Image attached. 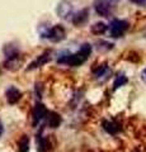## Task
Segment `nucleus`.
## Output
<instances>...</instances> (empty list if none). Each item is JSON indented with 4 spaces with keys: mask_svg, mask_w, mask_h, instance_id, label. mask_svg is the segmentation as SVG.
I'll use <instances>...</instances> for the list:
<instances>
[{
    "mask_svg": "<svg viewBox=\"0 0 146 152\" xmlns=\"http://www.w3.org/2000/svg\"><path fill=\"white\" fill-rule=\"evenodd\" d=\"M132 4L136 5H141V7H146V0H130Z\"/></svg>",
    "mask_w": 146,
    "mask_h": 152,
    "instance_id": "6ab92c4d",
    "label": "nucleus"
},
{
    "mask_svg": "<svg viewBox=\"0 0 146 152\" xmlns=\"http://www.w3.org/2000/svg\"><path fill=\"white\" fill-rule=\"evenodd\" d=\"M47 109L46 107L43 105V104H41V103H37L36 104V107L33 109V126H37V124H40V123L42 122L46 118V114H47Z\"/></svg>",
    "mask_w": 146,
    "mask_h": 152,
    "instance_id": "6e6552de",
    "label": "nucleus"
},
{
    "mask_svg": "<svg viewBox=\"0 0 146 152\" xmlns=\"http://www.w3.org/2000/svg\"><path fill=\"white\" fill-rule=\"evenodd\" d=\"M56 13L57 15L62 19H67V18H71L73 14H74V8H73V4L69 1V0H61L59 3L57 8H56Z\"/></svg>",
    "mask_w": 146,
    "mask_h": 152,
    "instance_id": "423d86ee",
    "label": "nucleus"
},
{
    "mask_svg": "<svg viewBox=\"0 0 146 152\" xmlns=\"http://www.w3.org/2000/svg\"><path fill=\"white\" fill-rule=\"evenodd\" d=\"M108 1H109V3L112 4V5H116V4H118V3L121 1V0H108Z\"/></svg>",
    "mask_w": 146,
    "mask_h": 152,
    "instance_id": "412c9836",
    "label": "nucleus"
},
{
    "mask_svg": "<svg viewBox=\"0 0 146 152\" xmlns=\"http://www.w3.org/2000/svg\"><path fill=\"white\" fill-rule=\"evenodd\" d=\"M51 58H52V56H51V51H46L43 52L42 55H40L34 61H32V62L28 65L27 70H33V69H37V67H41V66L46 65L47 62H50Z\"/></svg>",
    "mask_w": 146,
    "mask_h": 152,
    "instance_id": "0eeeda50",
    "label": "nucleus"
},
{
    "mask_svg": "<svg viewBox=\"0 0 146 152\" xmlns=\"http://www.w3.org/2000/svg\"><path fill=\"white\" fill-rule=\"evenodd\" d=\"M141 80L146 84V67L142 70V72H141Z\"/></svg>",
    "mask_w": 146,
    "mask_h": 152,
    "instance_id": "aec40b11",
    "label": "nucleus"
},
{
    "mask_svg": "<svg viewBox=\"0 0 146 152\" xmlns=\"http://www.w3.org/2000/svg\"><path fill=\"white\" fill-rule=\"evenodd\" d=\"M107 31H108V26L106 24V23H103V22H97L90 27V32L93 33V34H95V36L104 34Z\"/></svg>",
    "mask_w": 146,
    "mask_h": 152,
    "instance_id": "4468645a",
    "label": "nucleus"
},
{
    "mask_svg": "<svg viewBox=\"0 0 146 152\" xmlns=\"http://www.w3.org/2000/svg\"><path fill=\"white\" fill-rule=\"evenodd\" d=\"M3 132H4V127H3V124H1V121H0V136L3 134Z\"/></svg>",
    "mask_w": 146,
    "mask_h": 152,
    "instance_id": "4be33fe9",
    "label": "nucleus"
},
{
    "mask_svg": "<svg viewBox=\"0 0 146 152\" xmlns=\"http://www.w3.org/2000/svg\"><path fill=\"white\" fill-rule=\"evenodd\" d=\"M93 7H94V10H95V13L98 15L106 18V17H109L112 14L113 7L114 5H112L108 0H94Z\"/></svg>",
    "mask_w": 146,
    "mask_h": 152,
    "instance_id": "20e7f679",
    "label": "nucleus"
},
{
    "mask_svg": "<svg viewBox=\"0 0 146 152\" xmlns=\"http://www.w3.org/2000/svg\"><path fill=\"white\" fill-rule=\"evenodd\" d=\"M93 75L97 80H103V79H107L108 76L111 75V69L107 64H102L99 66L93 69Z\"/></svg>",
    "mask_w": 146,
    "mask_h": 152,
    "instance_id": "9d476101",
    "label": "nucleus"
},
{
    "mask_svg": "<svg viewBox=\"0 0 146 152\" xmlns=\"http://www.w3.org/2000/svg\"><path fill=\"white\" fill-rule=\"evenodd\" d=\"M103 129L109 134H117L121 131V124L116 121H103Z\"/></svg>",
    "mask_w": 146,
    "mask_h": 152,
    "instance_id": "ddd939ff",
    "label": "nucleus"
},
{
    "mask_svg": "<svg viewBox=\"0 0 146 152\" xmlns=\"http://www.w3.org/2000/svg\"><path fill=\"white\" fill-rule=\"evenodd\" d=\"M128 83V79H127V76L125 74H118L117 75V77L114 79V83H113V90H117L118 88L123 86Z\"/></svg>",
    "mask_w": 146,
    "mask_h": 152,
    "instance_id": "2eb2a0df",
    "label": "nucleus"
},
{
    "mask_svg": "<svg viewBox=\"0 0 146 152\" xmlns=\"http://www.w3.org/2000/svg\"><path fill=\"white\" fill-rule=\"evenodd\" d=\"M89 19V9L88 8H83L81 10H79L76 13L73 14V18H71V22L74 26H83L84 23Z\"/></svg>",
    "mask_w": 146,
    "mask_h": 152,
    "instance_id": "1a4fd4ad",
    "label": "nucleus"
},
{
    "mask_svg": "<svg viewBox=\"0 0 146 152\" xmlns=\"http://www.w3.org/2000/svg\"><path fill=\"white\" fill-rule=\"evenodd\" d=\"M65 37H66L65 28L61 24H57V26L50 27V31L47 33L46 39H50L51 42H61L62 39H65Z\"/></svg>",
    "mask_w": 146,
    "mask_h": 152,
    "instance_id": "39448f33",
    "label": "nucleus"
},
{
    "mask_svg": "<svg viewBox=\"0 0 146 152\" xmlns=\"http://www.w3.org/2000/svg\"><path fill=\"white\" fill-rule=\"evenodd\" d=\"M135 152H140V151H139V150H136V151H135Z\"/></svg>",
    "mask_w": 146,
    "mask_h": 152,
    "instance_id": "5701e85b",
    "label": "nucleus"
},
{
    "mask_svg": "<svg viewBox=\"0 0 146 152\" xmlns=\"http://www.w3.org/2000/svg\"><path fill=\"white\" fill-rule=\"evenodd\" d=\"M92 50H93L92 45L83 43L78 52H74V53L62 52V53H60L57 57V62L62 65H69V66H80L90 57Z\"/></svg>",
    "mask_w": 146,
    "mask_h": 152,
    "instance_id": "f257e3e1",
    "label": "nucleus"
},
{
    "mask_svg": "<svg viewBox=\"0 0 146 152\" xmlns=\"http://www.w3.org/2000/svg\"><path fill=\"white\" fill-rule=\"evenodd\" d=\"M5 96L9 104H15L17 102H19V99L22 98V93L19 91V89H17L15 86H10L5 91Z\"/></svg>",
    "mask_w": 146,
    "mask_h": 152,
    "instance_id": "f8f14e48",
    "label": "nucleus"
},
{
    "mask_svg": "<svg viewBox=\"0 0 146 152\" xmlns=\"http://www.w3.org/2000/svg\"><path fill=\"white\" fill-rule=\"evenodd\" d=\"M45 121H46V124L50 128H57L61 124L62 119H61L60 114H57L56 112H47Z\"/></svg>",
    "mask_w": 146,
    "mask_h": 152,
    "instance_id": "9b49d317",
    "label": "nucleus"
},
{
    "mask_svg": "<svg viewBox=\"0 0 146 152\" xmlns=\"http://www.w3.org/2000/svg\"><path fill=\"white\" fill-rule=\"evenodd\" d=\"M37 142H38V148L41 152H47L50 150V142L47 138H45V137H42V136H37Z\"/></svg>",
    "mask_w": 146,
    "mask_h": 152,
    "instance_id": "dca6fc26",
    "label": "nucleus"
},
{
    "mask_svg": "<svg viewBox=\"0 0 146 152\" xmlns=\"http://www.w3.org/2000/svg\"><path fill=\"white\" fill-rule=\"evenodd\" d=\"M113 43H111V42L108 41H98L97 42V48L99 51H109L113 48Z\"/></svg>",
    "mask_w": 146,
    "mask_h": 152,
    "instance_id": "a211bd4d",
    "label": "nucleus"
},
{
    "mask_svg": "<svg viewBox=\"0 0 146 152\" xmlns=\"http://www.w3.org/2000/svg\"><path fill=\"white\" fill-rule=\"evenodd\" d=\"M18 146H19V152H28L29 151V138L27 136H23Z\"/></svg>",
    "mask_w": 146,
    "mask_h": 152,
    "instance_id": "f3484780",
    "label": "nucleus"
},
{
    "mask_svg": "<svg viewBox=\"0 0 146 152\" xmlns=\"http://www.w3.org/2000/svg\"><path fill=\"white\" fill-rule=\"evenodd\" d=\"M130 28V24L127 20L123 19H113L108 26V31L111 33V37L113 38H121L123 37L126 31Z\"/></svg>",
    "mask_w": 146,
    "mask_h": 152,
    "instance_id": "7ed1b4c3",
    "label": "nucleus"
},
{
    "mask_svg": "<svg viewBox=\"0 0 146 152\" xmlns=\"http://www.w3.org/2000/svg\"><path fill=\"white\" fill-rule=\"evenodd\" d=\"M4 55H5V67L8 69H15L18 67L19 64V58H21V52L18 46L13 45V43H8L4 47Z\"/></svg>",
    "mask_w": 146,
    "mask_h": 152,
    "instance_id": "f03ea898",
    "label": "nucleus"
}]
</instances>
